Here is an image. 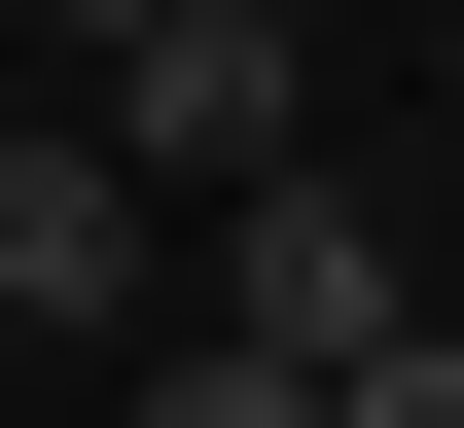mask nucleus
Here are the masks:
<instances>
[{"label":"nucleus","instance_id":"7ed1b4c3","mask_svg":"<svg viewBox=\"0 0 464 428\" xmlns=\"http://www.w3.org/2000/svg\"><path fill=\"white\" fill-rule=\"evenodd\" d=\"M0 321H143V179L72 108H0Z\"/></svg>","mask_w":464,"mask_h":428},{"label":"nucleus","instance_id":"20e7f679","mask_svg":"<svg viewBox=\"0 0 464 428\" xmlns=\"http://www.w3.org/2000/svg\"><path fill=\"white\" fill-rule=\"evenodd\" d=\"M143 428H322L286 357H215V321H179V357H143Z\"/></svg>","mask_w":464,"mask_h":428},{"label":"nucleus","instance_id":"39448f33","mask_svg":"<svg viewBox=\"0 0 464 428\" xmlns=\"http://www.w3.org/2000/svg\"><path fill=\"white\" fill-rule=\"evenodd\" d=\"M322 428H464V321H393V357H357V393H322Z\"/></svg>","mask_w":464,"mask_h":428},{"label":"nucleus","instance_id":"f03ea898","mask_svg":"<svg viewBox=\"0 0 464 428\" xmlns=\"http://www.w3.org/2000/svg\"><path fill=\"white\" fill-rule=\"evenodd\" d=\"M393 321H429V286H393V214H357V179H250V214H215V357H286V393H357Z\"/></svg>","mask_w":464,"mask_h":428},{"label":"nucleus","instance_id":"f257e3e1","mask_svg":"<svg viewBox=\"0 0 464 428\" xmlns=\"http://www.w3.org/2000/svg\"><path fill=\"white\" fill-rule=\"evenodd\" d=\"M108 179L179 214V179H322V36H286V0H143V36H108Z\"/></svg>","mask_w":464,"mask_h":428}]
</instances>
